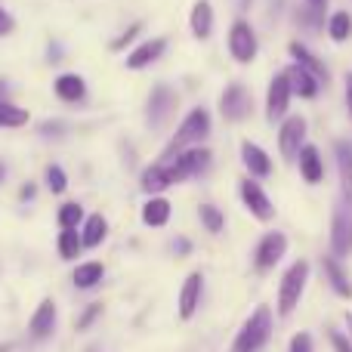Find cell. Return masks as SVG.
I'll list each match as a JSON object with an SVG mask.
<instances>
[{"instance_id": "cell-1", "label": "cell", "mask_w": 352, "mask_h": 352, "mask_svg": "<svg viewBox=\"0 0 352 352\" xmlns=\"http://www.w3.org/2000/svg\"><path fill=\"white\" fill-rule=\"evenodd\" d=\"M207 136H210V111H207L204 105H195V109L179 121V127H176L170 146H167V152H164V164L173 161L179 152H186V148L204 146Z\"/></svg>"}, {"instance_id": "cell-2", "label": "cell", "mask_w": 352, "mask_h": 352, "mask_svg": "<svg viewBox=\"0 0 352 352\" xmlns=\"http://www.w3.org/2000/svg\"><path fill=\"white\" fill-rule=\"evenodd\" d=\"M269 337H272V309L256 306L248 322L241 324V331L235 334V340H232V352H256L266 346Z\"/></svg>"}, {"instance_id": "cell-3", "label": "cell", "mask_w": 352, "mask_h": 352, "mask_svg": "<svg viewBox=\"0 0 352 352\" xmlns=\"http://www.w3.org/2000/svg\"><path fill=\"white\" fill-rule=\"evenodd\" d=\"M306 281H309V263L297 260L287 266V272L281 275V285H278V316L287 318L294 316V309L300 306L306 291Z\"/></svg>"}, {"instance_id": "cell-4", "label": "cell", "mask_w": 352, "mask_h": 352, "mask_svg": "<svg viewBox=\"0 0 352 352\" xmlns=\"http://www.w3.org/2000/svg\"><path fill=\"white\" fill-rule=\"evenodd\" d=\"M176 105H179V96H176V90H173L170 84L152 87V93H148V102H146L148 127H152V130H161V127H164V124L173 118Z\"/></svg>"}, {"instance_id": "cell-5", "label": "cell", "mask_w": 352, "mask_h": 352, "mask_svg": "<svg viewBox=\"0 0 352 352\" xmlns=\"http://www.w3.org/2000/svg\"><path fill=\"white\" fill-rule=\"evenodd\" d=\"M167 164H170L173 182L195 179V176H201L207 167H210V148H204V146L186 148V152H179L173 161H167Z\"/></svg>"}, {"instance_id": "cell-6", "label": "cell", "mask_w": 352, "mask_h": 352, "mask_svg": "<svg viewBox=\"0 0 352 352\" xmlns=\"http://www.w3.org/2000/svg\"><path fill=\"white\" fill-rule=\"evenodd\" d=\"M254 111V99H250L248 87L244 84H229L219 96V115L226 118L229 124H241L244 118Z\"/></svg>"}, {"instance_id": "cell-7", "label": "cell", "mask_w": 352, "mask_h": 352, "mask_svg": "<svg viewBox=\"0 0 352 352\" xmlns=\"http://www.w3.org/2000/svg\"><path fill=\"white\" fill-rule=\"evenodd\" d=\"M238 195H241V204L250 210V217H256L260 223H269L275 217V204L269 201V195L263 192V186L250 176H244L241 186H238Z\"/></svg>"}, {"instance_id": "cell-8", "label": "cell", "mask_w": 352, "mask_h": 352, "mask_svg": "<svg viewBox=\"0 0 352 352\" xmlns=\"http://www.w3.org/2000/svg\"><path fill=\"white\" fill-rule=\"evenodd\" d=\"M285 254H287V235L285 232H266V235L260 238V244H256V250H254V266L260 269V272H269V269L278 266Z\"/></svg>"}, {"instance_id": "cell-9", "label": "cell", "mask_w": 352, "mask_h": 352, "mask_svg": "<svg viewBox=\"0 0 352 352\" xmlns=\"http://www.w3.org/2000/svg\"><path fill=\"white\" fill-rule=\"evenodd\" d=\"M291 99H294V90H291V80H287V74H275L272 80H269V90H266V118L269 121H281V118L287 115V109H291Z\"/></svg>"}, {"instance_id": "cell-10", "label": "cell", "mask_w": 352, "mask_h": 352, "mask_svg": "<svg viewBox=\"0 0 352 352\" xmlns=\"http://www.w3.org/2000/svg\"><path fill=\"white\" fill-rule=\"evenodd\" d=\"M229 53H232V59L241 62V65L256 59V34H254V28H250V22L238 19L229 28Z\"/></svg>"}, {"instance_id": "cell-11", "label": "cell", "mask_w": 352, "mask_h": 352, "mask_svg": "<svg viewBox=\"0 0 352 352\" xmlns=\"http://www.w3.org/2000/svg\"><path fill=\"white\" fill-rule=\"evenodd\" d=\"M306 146V118H287L278 130V148L285 161H297L300 148Z\"/></svg>"}, {"instance_id": "cell-12", "label": "cell", "mask_w": 352, "mask_h": 352, "mask_svg": "<svg viewBox=\"0 0 352 352\" xmlns=\"http://www.w3.org/2000/svg\"><path fill=\"white\" fill-rule=\"evenodd\" d=\"M331 254L337 260L352 254V213L343 207H337L331 217Z\"/></svg>"}, {"instance_id": "cell-13", "label": "cell", "mask_w": 352, "mask_h": 352, "mask_svg": "<svg viewBox=\"0 0 352 352\" xmlns=\"http://www.w3.org/2000/svg\"><path fill=\"white\" fill-rule=\"evenodd\" d=\"M201 294H204V275L201 272H192L179 287V318L188 322V318L198 312L201 306Z\"/></svg>"}, {"instance_id": "cell-14", "label": "cell", "mask_w": 352, "mask_h": 352, "mask_svg": "<svg viewBox=\"0 0 352 352\" xmlns=\"http://www.w3.org/2000/svg\"><path fill=\"white\" fill-rule=\"evenodd\" d=\"M56 322H59V312H56V303L53 300H41V306L34 309V316H31L28 322V331L34 340H47L50 334L56 331Z\"/></svg>"}, {"instance_id": "cell-15", "label": "cell", "mask_w": 352, "mask_h": 352, "mask_svg": "<svg viewBox=\"0 0 352 352\" xmlns=\"http://www.w3.org/2000/svg\"><path fill=\"white\" fill-rule=\"evenodd\" d=\"M167 50V37H152V41H142L140 47L130 50L127 56V68L130 72H140V68H148L152 62L161 59V53Z\"/></svg>"}, {"instance_id": "cell-16", "label": "cell", "mask_w": 352, "mask_h": 352, "mask_svg": "<svg viewBox=\"0 0 352 352\" xmlns=\"http://www.w3.org/2000/svg\"><path fill=\"white\" fill-rule=\"evenodd\" d=\"M241 161H244V167H248L250 179H266V176L272 173V158L250 140L241 142Z\"/></svg>"}, {"instance_id": "cell-17", "label": "cell", "mask_w": 352, "mask_h": 352, "mask_svg": "<svg viewBox=\"0 0 352 352\" xmlns=\"http://www.w3.org/2000/svg\"><path fill=\"white\" fill-rule=\"evenodd\" d=\"M285 74H287V80H291L294 96H300V99H316L318 96L322 80H318L312 72H306L303 65H297V62H294L291 68H285Z\"/></svg>"}, {"instance_id": "cell-18", "label": "cell", "mask_w": 352, "mask_h": 352, "mask_svg": "<svg viewBox=\"0 0 352 352\" xmlns=\"http://www.w3.org/2000/svg\"><path fill=\"white\" fill-rule=\"evenodd\" d=\"M297 167H300V176H303L309 186H318L324 179V161H322V152L316 146H303L297 155Z\"/></svg>"}, {"instance_id": "cell-19", "label": "cell", "mask_w": 352, "mask_h": 352, "mask_svg": "<svg viewBox=\"0 0 352 352\" xmlns=\"http://www.w3.org/2000/svg\"><path fill=\"white\" fill-rule=\"evenodd\" d=\"M140 186H142V192L146 195H158V192H164V188H170L176 186L173 182V173H170V164H152V167H146L140 176Z\"/></svg>"}, {"instance_id": "cell-20", "label": "cell", "mask_w": 352, "mask_h": 352, "mask_svg": "<svg viewBox=\"0 0 352 352\" xmlns=\"http://www.w3.org/2000/svg\"><path fill=\"white\" fill-rule=\"evenodd\" d=\"M322 269H324V275H328V281H331V287H334L337 297L352 300V281H349V272L343 269V263L331 254V256L322 260Z\"/></svg>"}, {"instance_id": "cell-21", "label": "cell", "mask_w": 352, "mask_h": 352, "mask_svg": "<svg viewBox=\"0 0 352 352\" xmlns=\"http://www.w3.org/2000/svg\"><path fill=\"white\" fill-rule=\"evenodd\" d=\"M53 90L62 102L74 105V102H84L87 99V80L80 78V74H59L56 84H53Z\"/></svg>"}, {"instance_id": "cell-22", "label": "cell", "mask_w": 352, "mask_h": 352, "mask_svg": "<svg viewBox=\"0 0 352 352\" xmlns=\"http://www.w3.org/2000/svg\"><path fill=\"white\" fill-rule=\"evenodd\" d=\"M334 158H337V170H340L343 201L352 207V146H346V142H334Z\"/></svg>"}, {"instance_id": "cell-23", "label": "cell", "mask_w": 352, "mask_h": 352, "mask_svg": "<svg viewBox=\"0 0 352 352\" xmlns=\"http://www.w3.org/2000/svg\"><path fill=\"white\" fill-rule=\"evenodd\" d=\"M188 28H192V34L198 37V41H207V37L213 34V6H210V0H198V3L192 6Z\"/></svg>"}, {"instance_id": "cell-24", "label": "cell", "mask_w": 352, "mask_h": 352, "mask_svg": "<svg viewBox=\"0 0 352 352\" xmlns=\"http://www.w3.org/2000/svg\"><path fill=\"white\" fill-rule=\"evenodd\" d=\"M105 235H109V219H105L102 213H93V217L84 219V229H80L84 248H99V244L105 241Z\"/></svg>"}, {"instance_id": "cell-25", "label": "cell", "mask_w": 352, "mask_h": 352, "mask_svg": "<svg viewBox=\"0 0 352 352\" xmlns=\"http://www.w3.org/2000/svg\"><path fill=\"white\" fill-rule=\"evenodd\" d=\"M287 53H291V59L297 62V65H303L306 72H312L318 80H328V68L322 65V59H318V56H312L300 41H294L291 47H287Z\"/></svg>"}, {"instance_id": "cell-26", "label": "cell", "mask_w": 352, "mask_h": 352, "mask_svg": "<svg viewBox=\"0 0 352 352\" xmlns=\"http://www.w3.org/2000/svg\"><path fill=\"white\" fill-rule=\"evenodd\" d=\"M170 219V201L167 198H148L142 204V223L152 226V229H161Z\"/></svg>"}, {"instance_id": "cell-27", "label": "cell", "mask_w": 352, "mask_h": 352, "mask_svg": "<svg viewBox=\"0 0 352 352\" xmlns=\"http://www.w3.org/2000/svg\"><path fill=\"white\" fill-rule=\"evenodd\" d=\"M105 275V266L96 260L90 263H80L78 269H74V287H80V291H90V287H96L99 281H102Z\"/></svg>"}, {"instance_id": "cell-28", "label": "cell", "mask_w": 352, "mask_h": 352, "mask_svg": "<svg viewBox=\"0 0 352 352\" xmlns=\"http://www.w3.org/2000/svg\"><path fill=\"white\" fill-rule=\"evenodd\" d=\"M349 34H352V16L349 12L346 10L331 12V19H328V37L331 41L343 43V41H349Z\"/></svg>"}, {"instance_id": "cell-29", "label": "cell", "mask_w": 352, "mask_h": 352, "mask_svg": "<svg viewBox=\"0 0 352 352\" xmlns=\"http://www.w3.org/2000/svg\"><path fill=\"white\" fill-rule=\"evenodd\" d=\"M28 121H31V115H28L25 109L12 105L10 99H6V102H0V127H6V130H19V127H25Z\"/></svg>"}, {"instance_id": "cell-30", "label": "cell", "mask_w": 352, "mask_h": 352, "mask_svg": "<svg viewBox=\"0 0 352 352\" xmlns=\"http://www.w3.org/2000/svg\"><path fill=\"white\" fill-rule=\"evenodd\" d=\"M80 250H84L80 232L78 229H62L59 232V256H62V260H78Z\"/></svg>"}, {"instance_id": "cell-31", "label": "cell", "mask_w": 352, "mask_h": 352, "mask_svg": "<svg viewBox=\"0 0 352 352\" xmlns=\"http://www.w3.org/2000/svg\"><path fill=\"white\" fill-rule=\"evenodd\" d=\"M322 22H324V6H312V3L297 6V25H303L306 31H322Z\"/></svg>"}, {"instance_id": "cell-32", "label": "cell", "mask_w": 352, "mask_h": 352, "mask_svg": "<svg viewBox=\"0 0 352 352\" xmlns=\"http://www.w3.org/2000/svg\"><path fill=\"white\" fill-rule=\"evenodd\" d=\"M198 217H201V226H204L210 235H219L226 229V217L217 204H201L198 207Z\"/></svg>"}, {"instance_id": "cell-33", "label": "cell", "mask_w": 352, "mask_h": 352, "mask_svg": "<svg viewBox=\"0 0 352 352\" xmlns=\"http://www.w3.org/2000/svg\"><path fill=\"white\" fill-rule=\"evenodd\" d=\"M56 219H59L62 229H78L80 223H84V207L78 204V201H68V204L59 207V213H56Z\"/></svg>"}, {"instance_id": "cell-34", "label": "cell", "mask_w": 352, "mask_h": 352, "mask_svg": "<svg viewBox=\"0 0 352 352\" xmlns=\"http://www.w3.org/2000/svg\"><path fill=\"white\" fill-rule=\"evenodd\" d=\"M47 188L53 195H62L68 188V176H65V170H62L59 164H50L47 167Z\"/></svg>"}, {"instance_id": "cell-35", "label": "cell", "mask_w": 352, "mask_h": 352, "mask_svg": "<svg viewBox=\"0 0 352 352\" xmlns=\"http://www.w3.org/2000/svg\"><path fill=\"white\" fill-rule=\"evenodd\" d=\"M140 31H142V22H133L127 31H121V34H118L115 41H111V47H109V50H111V53H121V50H127L130 43L136 41V34H140Z\"/></svg>"}, {"instance_id": "cell-36", "label": "cell", "mask_w": 352, "mask_h": 352, "mask_svg": "<svg viewBox=\"0 0 352 352\" xmlns=\"http://www.w3.org/2000/svg\"><path fill=\"white\" fill-rule=\"evenodd\" d=\"M328 340L334 352H352V340L346 334H340V331H328Z\"/></svg>"}, {"instance_id": "cell-37", "label": "cell", "mask_w": 352, "mask_h": 352, "mask_svg": "<svg viewBox=\"0 0 352 352\" xmlns=\"http://www.w3.org/2000/svg\"><path fill=\"white\" fill-rule=\"evenodd\" d=\"M287 352H312V337L306 334V331L294 334V337H291V346H287Z\"/></svg>"}, {"instance_id": "cell-38", "label": "cell", "mask_w": 352, "mask_h": 352, "mask_svg": "<svg viewBox=\"0 0 352 352\" xmlns=\"http://www.w3.org/2000/svg\"><path fill=\"white\" fill-rule=\"evenodd\" d=\"M99 312H102V303H93V306H87V312L78 318V328H80V331H84V328H90V324L96 322V316H99Z\"/></svg>"}, {"instance_id": "cell-39", "label": "cell", "mask_w": 352, "mask_h": 352, "mask_svg": "<svg viewBox=\"0 0 352 352\" xmlns=\"http://www.w3.org/2000/svg\"><path fill=\"white\" fill-rule=\"evenodd\" d=\"M12 28H16V19H12V12L0 6V37H6Z\"/></svg>"}, {"instance_id": "cell-40", "label": "cell", "mask_w": 352, "mask_h": 352, "mask_svg": "<svg viewBox=\"0 0 352 352\" xmlns=\"http://www.w3.org/2000/svg\"><path fill=\"white\" fill-rule=\"evenodd\" d=\"M65 127L62 124H41V136H62Z\"/></svg>"}, {"instance_id": "cell-41", "label": "cell", "mask_w": 352, "mask_h": 352, "mask_svg": "<svg viewBox=\"0 0 352 352\" xmlns=\"http://www.w3.org/2000/svg\"><path fill=\"white\" fill-rule=\"evenodd\" d=\"M34 192H37V186H34V182H28V186H22L19 198H22V201H31V198H34Z\"/></svg>"}, {"instance_id": "cell-42", "label": "cell", "mask_w": 352, "mask_h": 352, "mask_svg": "<svg viewBox=\"0 0 352 352\" xmlns=\"http://www.w3.org/2000/svg\"><path fill=\"white\" fill-rule=\"evenodd\" d=\"M346 109H349V121H352V72L346 74Z\"/></svg>"}, {"instance_id": "cell-43", "label": "cell", "mask_w": 352, "mask_h": 352, "mask_svg": "<svg viewBox=\"0 0 352 352\" xmlns=\"http://www.w3.org/2000/svg\"><path fill=\"white\" fill-rule=\"evenodd\" d=\"M59 59H62L59 47H56V43H50V50H47V62H59Z\"/></svg>"}, {"instance_id": "cell-44", "label": "cell", "mask_w": 352, "mask_h": 352, "mask_svg": "<svg viewBox=\"0 0 352 352\" xmlns=\"http://www.w3.org/2000/svg\"><path fill=\"white\" fill-rule=\"evenodd\" d=\"M6 93H10V84H6V80H0V102H6Z\"/></svg>"}, {"instance_id": "cell-45", "label": "cell", "mask_w": 352, "mask_h": 352, "mask_svg": "<svg viewBox=\"0 0 352 352\" xmlns=\"http://www.w3.org/2000/svg\"><path fill=\"white\" fill-rule=\"evenodd\" d=\"M173 244L179 248V254H186V250H188V241H186V238H179V241H173Z\"/></svg>"}, {"instance_id": "cell-46", "label": "cell", "mask_w": 352, "mask_h": 352, "mask_svg": "<svg viewBox=\"0 0 352 352\" xmlns=\"http://www.w3.org/2000/svg\"><path fill=\"white\" fill-rule=\"evenodd\" d=\"M306 3H312V6H328V0H306Z\"/></svg>"}, {"instance_id": "cell-47", "label": "cell", "mask_w": 352, "mask_h": 352, "mask_svg": "<svg viewBox=\"0 0 352 352\" xmlns=\"http://www.w3.org/2000/svg\"><path fill=\"white\" fill-rule=\"evenodd\" d=\"M346 324H349V340H352V312H346Z\"/></svg>"}, {"instance_id": "cell-48", "label": "cell", "mask_w": 352, "mask_h": 352, "mask_svg": "<svg viewBox=\"0 0 352 352\" xmlns=\"http://www.w3.org/2000/svg\"><path fill=\"white\" fill-rule=\"evenodd\" d=\"M3 176H6V167H3V161H0V186H3Z\"/></svg>"}]
</instances>
